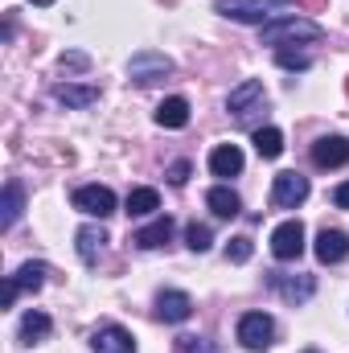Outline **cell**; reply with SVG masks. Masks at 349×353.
Wrapping results in <instances>:
<instances>
[{
  "label": "cell",
  "mask_w": 349,
  "mask_h": 353,
  "mask_svg": "<svg viewBox=\"0 0 349 353\" xmlns=\"http://www.w3.org/2000/svg\"><path fill=\"white\" fill-rule=\"evenodd\" d=\"M263 46H288V41H321L325 37V29L317 25V21H308V17H296V12H288V17H275V21H267L263 25Z\"/></svg>",
  "instance_id": "1"
},
{
  "label": "cell",
  "mask_w": 349,
  "mask_h": 353,
  "mask_svg": "<svg viewBox=\"0 0 349 353\" xmlns=\"http://www.w3.org/2000/svg\"><path fill=\"white\" fill-rule=\"evenodd\" d=\"M292 0H218L214 8L222 12V17H230V21H243V25H267V21H275V12L279 8H288Z\"/></svg>",
  "instance_id": "2"
},
{
  "label": "cell",
  "mask_w": 349,
  "mask_h": 353,
  "mask_svg": "<svg viewBox=\"0 0 349 353\" xmlns=\"http://www.w3.org/2000/svg\"><path fill=\"white\" fill-rule=\"evenodd\" d=\"M267 107V90H263L259 79H247V83H239V87L230 90V99H226V111L239 119V123H251V115Z\"/></svg>",
  "instance_id": "3"
},
{
  "label": "cell",
  "mask_w": 349,
  "mask_h": 353,
  "mask_svg": "<svg viewBox=\"0 0 349 353\" xmlns=\"http://www.w3.org/2000/svg\"><path fill=\"white\" fill-rule=\"evenodd\" d=\"M128 74H132V83L148 87V83H157V79L173 74V58H169V54H157V50H140V54H132Z\"/></svg>",
  "instance_id": "4"
},
{
  "label": "cell",
  "mask_w": 349,
  "mask_h": 353,
  "mask_svg": "<svg viewBox=\"0 0 349 353\" xmlns=\"http://www.w3.org/2000/svg\"><path fill=\"white\" fill-rule=\"evenodd\" d=\"M271 337H275V321H271L267 312H247V316H239V341H243V350L263 353L271 345Z\"/></svg>",
  "instance_id": "5"
},
{
  "label": "cell",
  "mask_w": 349,
  "mask_h": 353,
  "mask_svg": "<svg viewBox=\"0 0 349 353\" xmlns=\"http://www.w3.org/2000/svg\"><path fill=\"white\" fill-rule=\"evenodd\" d=\"M271 255L279 259V263H292V259H300L304 255V226L292 218V222H279L275 230H271Z\"/></svg>",
  "instance_id": "6"
},
{
  "label": "cell",
  "mask_w": 349,
  "mask_h": 353,
  "mask_svg": "<svg viewBox=\"0 0 349 353\" xmlns=\"http://www.w3.org/2000/svg\"><path fill=\"white\" fill-rule=\"evenodd\" d=\"M308 201V176L300 173H279L271 181V205H279V210H296V205H304Z\"/></svg>",
  "instance_id": "7"
},
{
  "label": "cell",
  "mask_w": 349,
  "mask_h": 353,
  "mask_svg": "<svg viewBox=\"0 0 349 353\" xmlns=\"http://www.w3.org/2000/svg\"><path fill=\"white\" fill-rule=\"evenodd\" d=\"M74 210L79 214H90V218H111L115 214V193L107 189V185H83L79 193H74Z\"/></svg>",
  "instance_id": "8"
},
{
  "label": "cell",
  "mask_w": 349,
  "mask_h": 353,
  "mask_svg": "<svg viewBox=\"0 0 349 353\" xmlns=\"http://www.w3.org/2000/svg\"><path fill=\"white\" fill-rule=\"evenodd\" d=\"M312 165L317 169H341V165H349V140L346 136H321L312 144Z\"/></svg>",
  "instance_id": "9"
},
{
  "label": "cell",
  "mask_w": 349,
  "mask_h": 353,
  "mask_svg": "<svg viewBox=\"0 0 349 353\" xmlns=\"http://www.w3.org/2000/svg\"><path fill=\"white\" fill-rule=\"evenodd\" d=\"M193 316V300H189V292H161L157 296V321H165V325H185Z\"/></svg>",
  "instance_id": "10"
},
{
  "label": "cell",
  "mask_w": 349,
  "mask_h": 353,
  "mask_svg": "<svg viewBox=\"0 0 349 353\" xmlns=\"http://www.w3.org/2000/svg\"><path fill=\"white\" fill-rule=\"evenodd\" d=\"M94 353H136V337L123 325H103L94 333Z\"/></svg>",
  "instance_id": "11"
},
{
  "label": "cell",
  "mask_w": 349,
  "mask_h": 353,
  "mask_svg": "<svg viewBox=\"0 0 349 353\" xmlns=\"http://www.w3.org/2000/svg\"><path fill=\"white\" fill-rule=\"evenodd\" d=\"M312 251H317V259H321L325 267H329V263H341V259L349 255V234H346V230H321Z\"/></svg>",
  "instance_id": "12"
},
{
  "label": "cell",
  "mask_w": 349,
  "mask_h": 353,
  "mask_svg": "<svg viewBox=\"0 0 349 353\" xmlns=\"http://www.w3.org/2000/svg\"><path fill=\"white\" fill-rule=\"evenodd\" d=\"M210 173L214 176H239L243 173V148L239 144H218L214 152H210Z\"/></svg>",
  "instance_id": "13"
},
{
  "label": "cell",
  "mask_w": 349,
  "mask_h": 353,
  "mask_svg": "<svg viewBox=\"0 0 349 353\" xmlns=\"http://www.w3.org/2000/svg\"><path fill=\"white\" fill-rule=\"evenodd\" d=\"M169 239H173V218H157L152 226H144V230L132 234V243H136L140 251H157V247H165Z\"/></svg>",
  "instance_id": "14"
},
{
  "label": "cell",
  "mask_w": 349,
  "mask_h": 353,
  "mask_svg": "<svg viewBox=\"0 0 349 353\" xmlns=\"http://www.w3.org/2000/svg\"><path fill=\"white\" fill-rule=\"evenodd\" d=\"M128 218H148V214H157L161 210V193L152 189V185H140V189H132L128 193Z\"/></svg>",
  "instance_id": "15"
},
{
  "label": "cell",
  "mask_w": 349,
  "mask_h": 353,
  "mask_svg": "<svg viewBox=\"0 0 349 353\" xmlns=\"http://www.w3.org/2000/svg\"><path fill=\"white\" fill-rule=\"evenodd\" d=\"M206 205L214 210V218H239V210H243L239 193H235V189H226V185H214V189L206 193Z\"/></svg>",
  "instance_id": "16"
},
{
  "label": "cell",
  "mask_w": 349,
  "mask_h": 353,
  "mask_svg": "<svg viewBox=\"0 0 349 353\" xmlns=\"http://www.w3.org/2000/svg\"><path fill=\"white\" fill-rule=\"evenodd\" d=\"M157 123H161V128H169V132L185 128V123H189V99H181V94L165 99V103L157 107Z\"/></svg>",
  "instance_id": "17"
},
{
  "label": "cell",
  "mask_w": 349,
  "mask_h": 353,
  "mask_svg": "<svg viewBox=\"0 0 349 353\" xmlns=\"http://www.w3.org/2000/svg\"><path fill=\"white\" fill-rule=\"evenodd\" d=\"M50 329H54V321L46 312H25L21 316V345H41L50 337Z\"/></svg>",
  "instance_id": "18"
},
{
  "label": "cell",
  "mask_w": 349,
  "mask_h": 353,
  "mask_svg": "<svg viewBox=\"0 0 349 353\" xmlns=\"http://www.w3.org/2000/svg\"><path fill=\"white\" fill-rule=\"evenodd\" d=\"M54 99L62 107H90L99 103V87H79V83H58L54 87Z\"/></svg>",
  "instance_id": "19"
},
{
  "label": "cell",
  "mask_w": 349,
  "mask_h": 353,
  "mask_svg": "<svg viewBox=\"0 0 349 353\" xmlns=\"http://www.w3.org/2000/svg\"><path fill=\"white\" fill-rule=\"evenodd\" d=\"M74 243H79V255H83V263H94V259L103 255L107 230H103V226H83V230L74 234Z\"/></svg>",
  "instance_id": "20"
},
{
  "label": "cell",
  "mask_w": 349,
  "mask_h": 353,
  "mask_svg": "<svg viewBox=\"0 0 349 353\" xmlns=\"http://www.w3.org/2000/svg\"><path fill=\"white\" fill-rule=\"evenodd\" d=\"M21 205H25V197H21V185H17V181H8V185H4V205H0V226H4V230H12V226H17V218H21Z\"/></svg>",
  "instance_id": "21"
},
{
  "label": "cell",
  "mask_w": 349,
  "mask_h": 353,
  "mask_svg": "<svg viewBox=\"0 0 349 353\" xmlns=\"http://www.w3.org/2000/svg\"><path fill=\"white\" fill-rule=\"evenodd\" d=\"M275 288H279V296H283V300H292V304H304V300L317 292L312 275H300V279H275Z\"/></svg>",
  "instance_id": "22"
},
{
  "label": "cell",
  "mask_w": 349,
  "mask_h": 353,
  "mask_svg": "<svg viewBox=\"0 0 349 353\" xmlns=\"http://www.w3.org/2000/svg\"><path fill=\"white\" fill-rule=\"evenodd\" d=\"M255 152L263 161H275L283 152V132L279 128H255Z\"/></svg>",
  "instance_id": "23"
},
{
  "label": "cell",
  "mask_w": 349,
  "mask_h": 353,
  "mask_svg": "<svg viewBox=\"0 0 349 353\" xmlns=\"http://www.w3.org/2000/svg\"><path fill=\"white\" fill-rule=\"evenodd\" d=\"M46 275H50V267H46V263H25L12 279H17V288H21V292H41Z\"/></svg>",
  "instance_id": "24"
},
{
  "label": "cell",
  "mask_w": 349,
  "mask_h": 353,
  "mask_svg": "<svg viewBox=\"0 0 349 353\" xmlns=\"http://www.w3.org/2000/svg\"><path fill=\"white\" fill-rule=\"evenodd\" d=\"M185 243H189V251H210V247H214V234H210V226L189 222V226H185Z\"/></svg>",
  "instance_id": "25"
},
{
  "label": "cell",
  "mask_w": 349,
  "mask_h": 353,
  "mask_svg": "<svg viewBox=\"0 0 349 353\" xmlns=\"http://www.w3.org/2000/svg\"><path fill=\"white\" fill-rule=\"evenodd\" d=\"M275 62H279L283 70H308V66H312V58H308L304 50H288V46L275 50Z\"/></svg>",
  "instance_id": "26"
},
{
  "label": "cell",
  "mask_w": 349,
  "mask_h": 353,
  "mask_svg": "<svg viewBox=\"0 0 349 353\" xmlns=\"http://www.w3.org/2000/svg\"><path fill=\"white\" fill-rule=\"evenodd\" d=\"M251 255H255V243H251V239H243V234H239V239H230V243H226V263H247Z\"/></svg>",
  "instance_id": "27"
},
{
  "label": "cell",
  "mask_w": 349,
  "mask_h": 353,
  "mask_svg": "<svg viewBox=\"0 0 349 353\" xmlns=\"http://www.w3.org/2000/svg\"><path fill=\"white\" fill-rule=\"evenodd\" d=\"M173 350L177 353H214V345H210L206 337H189V333H185V337H177L173 341Z\"/></svg>",
  "instance_id": "28"
},
{
  "label": "cell",
  "mask_w": 349,
  "mask_h": 353,
  "mask_svg": "<svg viewBox=\"0 0 349 353\" xmlns=\"http://www.w3.org/2000/svg\"><path fill=\"white\" fill-rule=\"evenodd\" d=\"M169 181H173V185H185V181H189V161H173V165H169Z\"/></svg>",
  "instance_id": "29"
},
{
  "label": "cell",
  "mask_w": 349,
  "mask_h": 353,
  "mask_svg": "<svg viewBox=\"0 0 349 353\" xmlns=\"http://www.w3.org/2000/svg\"><path fill=\"white\" fill-rule=\"evenodd\" d=\"M90 58L87 54H62V70H83Z\"/></svg>",
  "instance_id": "30"
},
{
  "label": "cell",
  "mask_w": 349,
  "mask_h": 353,
  "mask_svg": "<svg viewBox=\"0 0 349 353\" xmlns=\"http://www.w3.org/2000/svg\"><path fill=\"white\" fill-rule=\"evenodd\" d=\"M17 292H21V288H17V279L8 275V279H4V296H0V304H4V308H12V300H17Z\"/></svg>",
  "instance_id": "31"
},
{
  "label": "cell",
  "mask_w": 349,
  "mask_h": 353,
  "mask_svg": "<svg viewBox=\"0 0 349 353\" xmlns=\"http://www.w3.org/2000/svg\"><path fill=\"white\" fill-rule=\"evenodd\" d=\"M333 205H337V210H349V181H341V185L333 189Z\"/></svg>",
  "instance_id": "32"
},
{
  "label": "cell",
  "mask_w": 349,
  "mask_h": 353,
  "mask_svg": "<svg viewBox=\"0 0 349 353\" xmlns=\"http://www.w3.org/2000/svg\"><path fill=\"white\" fill-rule=\"evenodd\" d=\"M33 4H37V8H50V4H54V0H33Z\"/></svg>",
  "instance_id": "33"
},
{
  "label": "cell",
  "mask_w": 349,
  "mask_h": 353,
  "mask_svg": "<svg viewBox=\"0 0 349 353\" xmlns=\"http://www.w3.org/2000/svg\"><path fill=\"white\" fill-rule=\"evenodd\" d=\"M346 90H349V83H346Z\"/></svg>",
  "instance_id": "34"
}]
</instances>
